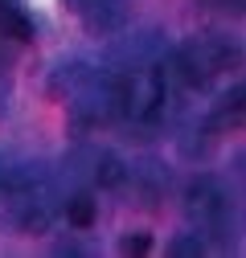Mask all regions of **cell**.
I'll return each mask as SVG.
<instances>
[{"label": "cell", "instance_id": "obj_1", "mask_svg": "<svg viewBox=\"0 0 246 258\" xmlns=\"http://www.w3.org/2000/svg\"><path fill=\"white\" fill-rule=\"evenodd\" d=\"M189 213L201 225L205 234H218L226 238V225H230V197L222 192V184L213 176H197L189 184Z\"/></svg>", "mask_w": 246, "mask_h": 258}, {"label": "cell", "instance_id": "obj_2", "mask_svg": "<svg viewBox=\"0 0 246 258\" xmlns=\"http://www.w3.org/2000/svg\"><path fill=\"white\" fill-rule=\"evenodd\" d=\"M128 0H90V5H82V21L95 37H115L128 29Z\"/></svg>", "mask_w": 246, "mask_h": 258}, {"label": "cell", "instance_id": "obj_3", "mask_svg": "<svg viewBox=\"0 0 246 258\" xmlns=\"http://www.w3.org/2000/svg\"><path fill=\"white\" fill-rule=\"evenodd\" d=\"M90 164H95V168H90V176H95L103 188H119L123 180H128V164H123L115 152H99Z\"/></svg>", "mask_w": 246, "mask_h": 258}, {"label": "cell", "instance_id": "obj_4", "mask_svg": "<svg viewBox=\"0 0 246 258\" xmlns=\"http://www.w3.org/2000/svg\"><path fill=\"white\" fill-rule=\"evenodd\" d=\"M0 37H9V41H33V21H29L17 5H0Z\"/></svg>", "mask_w": 246, "mask_h": 258}, {"label": "cell", "instance_id": "obj_5", "mask_svg": "<svg viewBox=\"0 0 246 258\" xmlns=\"http://www.w3.org/2000/svg\"><path fill=\"white\" fill-rule=\"evenodd\" d=\"M95 213H99V205L90 201L86 192H78V197L66 201V217H70V225H78V230H90V225H95Z\"/></svg>", "mask_w": 246, "mask_h": 258}, {"label": "cell", "instance_id": "obj_6", "mask_svg": "<svg viewBox=\"0 0 246 258\" xmlns=\"http://www.w3.org/2000/svg\"><path fill=\"white\" fill-rule=\"evenodd\" d=\"M205 250V242L197 238V234H180V238H172V254L176 258H193V254H201Z\"/></svg>", "mask_w": 246, "mask_h": 258}, {"label": "cell", "instance_id": "obj_7", "mask_svg": "<svg viewBox=\"0 0 246 258\" xmlns=\"http://www.w3.org/2000/svg\"><path fill=\"white\" fill-rule=\"evenodd\" d=\"M238 123L242 119V86H234L230 94H226V99H222V123Z\"/></svg>", "mask_w": 246, "mask_h": 258}, {"label": "cell", "instance_id": "obj_8", "mask_svg": "<svg viewBox=\"0 0 246 258\" xmlns=\"http://www.w3.org/2000/svg\"><path fill=\"white\" fill-rule=\"evenodd\" d=\"M119 250H123V254H148V250H152V238H148V234H128V238L119 242Z\"/></svg>", "mask_w": 246, "mask_h": 258}, {"label": "cell", "instance_id": "obj_9", "mask_svg": "<svg viewBox=\"0 0 246 258\" xmlns=\"http://www.w3.org/2000/svg\"><path fill=\"white\" fill-rule=\"evenodd\" d=\"M9 172H13V160L0 156V192H5V184H9Z\"/></svg>", "mask_w": 246, "mask_h": 258}, {"label": "cell", "instance_id": "obj_10", "mask_svg": "<svg viewBox=\"0 0 246 258\" xmlns=\"http://www.w3.org/2000/svg\"><path fill=\"white\" fill-rule=\"evenodd\" d=\"M66 5H70V9H82V5H90V0H66Z\"/></svg>", "mask_w": 246, "mask_h": 258}]
</instances>
